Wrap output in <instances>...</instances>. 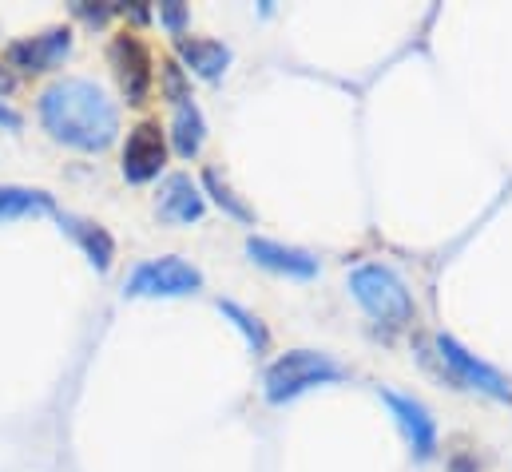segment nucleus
Returning a JSON list of instances; mask_svg holds the SVG:
<instances>
[{
  "mask_svg": "<svg viewBox=\"0 0 512 472\" xmlns=\"http://www.w3.org/2000/svg\"><path fill=\"white\" fill-rule=\"evenodd\" d=\"M36 112L56 143L76 151H108L120 135V112L96 80L64 76L48 84L36 100Z\"/></svg>",
  "mask_w": 512,
  "mask_h": 472,
  "instance_id": "1",
  "label": "nucleus"
},
{
  "mask_svg": "<svg viewBox=\"0 0 512 472\" xmlns=\"http://www.w3.org/2000/svg\"><path fill=\"white\" fill-rule=\"evenodd\" d=\"M350 294L358 298V306L378 322L385 330H405L417 314L401 274L385 262H362L354 274H350Z\"/></svg>",
  "mask_w": 512,
  "mask_h": 472,
  "instance_id": "2",
  "label": "nucleus"
},
{
  "mask_svg": "<svg viewBox=\"0 0 512 472\" xmlns=\"http://www.w3.org/2000/svg\"><path fill=\"white\" fill-rule=\"evenodd\" d=\"M346 369L334 361L330 354H318V350H290V354L274 357L262 373V393L270 405H286L318 385H334L342 381Z\"/></svg>",
  "mask_w": 512,
  "mask_h": 472,
  "instance_id": "3",
  "label": "nucleus"
},
{
  "mask_svg": "<svg viewBox=\"0 0 512 472\" xmlns=\"http://www.w3.org/2000/svg\"><path fill=\"white\" fill-rule=\"evenodd\" d=\"M195 290H203V274L191 262H183L179 254L139 262L124 286L128 298H187Z\"/></svg>",
  "mask_w": 512,
  "mask_h": 472,
  "instance_id": "4",
  "label": "nucleus"
},
{
  "mask_svg": "<svg viewBox=\"0 0 512 472\" xmlns=\"http://www.w3.org/2000/svg\"><path fill=\"white\" fill-rule=\"evenodd\" d=\"M437 357L445 361V369L453 373L457 385L477 389V393H485V397H493V401H512V385L505 381V373L493 369L489 361H481L477 354H469L457 338L437 334Z\"/></svg>",
  "mask_w": 512,
  "mask_h": 472,
  "instance_id": "5",
  "label": "nucleus"
},
{
  "mask_svg": "<svg viewBox=\"0 0 512 472\" xmlns=\"http://www.w3.org/2000/svg\"><path fill=\"white\" fill-rule=\"evenodd\" d=\"M68 56H72V28H44L36 36L12 40L4 48L8 68H20V72H52Z\"/></svg>",
  "mask_w": 512,
  "mask_h": 472,
  "instance_id": "6",
  "label": "nucleus"
},
{
  "mask_svg": "<svg viewBox=\"0 0 512 472\" xmlns=\"http://www.w3.org/2000/svg\"><path fill=\"white\" fill-rule=\"evenodd\" d=\"M382 401L389 405V417L397 421V429H401L409 453H413L417 461H429V457L437 453V421L429 417V409H425L417 397L393 393V389H382Z\"/></svg>",
  "mask_w": 512,
  "mask_h": 472,
  "instance_id": "7",
  "label": "nucleus"
},
{
  "mask_svg": "<svg viewBox=\"0 0 512 472\" xmlns=\"http://www.w3.org/2000/svg\"><path fill=\"white\" fill-rule=\"evenodd\" d=\"M163 159H167V143H163V127L155 123V119H143V123H135L128 135V143H124V179L135 183V187H143V183H151V179H159V171H163Z\"/></svg>",
  "mask_w": 512,
  "mask_h": 472,
  "instance_id": "8",
  "label": "nucleus"
},
{
  "mask_svg": "<svg viewBox=\"0 0 512 472\" xmlns=\"http://www.w3.org/2000/svg\"><path fill=\"white\" fill-rule=\"evenodd\" d=\"M108 60H112V72H116V80H120L128 104H143L147 92H151V80H155V72H151V52L143 48V40L131 36V32L116 36V40L108 44Z\"/></svg>",
  "mask_w": 512,
  "mask_h": 472,
  "instance_id": "9",
  "label": "nucleus"
},
{
  "mask_svg": "<svg viewBox=\"0 0 512 472\" xmlns=\"http://www.w3.org/2000/svg\"><path fill=\"white\" fill-rule=\"evenodd\" d=\"M203 211H207V199H203V187H199L191 175L175 171V175L163 179L159 199H155V215H159L163 223H171V227H191V223L203 219Z\"/></svg>",
  "mask_w": 512,
  "mask_h": 472,
  "instance_id": "10",
  "label": "nucleus"
},
{
  "mask_svg": "<svg viewBox=\"0 0 512 472\" xmlns=\"http://www.w3.org/2000/svg\"><path fill=\"white\" fill-rule=\"evenodd\" d=\"M247 254L251 262L274 270V274H286V278H318V258L302 246H286V242H274V238H247Z\"/></svg>",
  "mask_w": 512,
  "mask_h": 472,
  "instance_id": "11",
  "label": "nucleus"
},
{
  "mask_svg": "<svg viewBox=\"0 0 512 472\" xmlns=\"http://www.w3.org/2000/svg\"><path fill=\"white\" fill-rule=\"evenodd\" d=\"M179 60L187 64V72H195L199 80H219L231 68V48L207 36H179Z\"/></svg>",
  "mask_w": 512,
  "mask_h": 472,
  "instance_id": "12",
  "label": "nucleus"
},
{
  "mask_svg": "<svg viewBox=\"0 0 512 472\" xmlns=\"http://www.w3.org/2000/svg\"><path fill=\"white\" fill-rule=\"evenodd\" d=\"M56 223L68 231V235L80 242V250L88 254V262L100 270V274H108L112 270V258H116V242L112 235L100 227V223H92V219H80V215H68V211H56Z\"/></svg>",
  "mask_w": 512,
  "mask_h": 472,
  "instance_id": "13",
  "label": "nucleus"
},
{
  "mask_svg": "<svg viewBox=\"0 0 512 472\" xmlns=\"http://www.w3.org/2000/svg\"><path fill=\"white\" fill-rule=\"evenodd\" d=\"M32 215H56L52 195H48V191H36V187H12V183H0V223L32 219Z\"/></svg>",
  "mask_w": 512,
  "mask_h": 472,
  "instance_id": "14",
  "label": "nucleus"
},
{
  "mask_svg": "<svg viewBox=\"0 0 512 472\" xmlns=\"http://www.w3.org/2000/svg\"><path fill=\"white\" fill-rule=\"evenodd\" d=\"M203 139H207V119L195 108V100L187 104H175V116H171V143L183 159L199 155L203 151Z\"/></svg>",
  "mask_w": 512,
  "mask_h": 472,
  "instance_id": "15",
  "label": "nucleus"
},
{
  "mask_svg": "<svg viewBox=\"0 0 512 472\" xmlns=\"http://www.w3.org/2000/svg\"><path fill=\"white\" fill-rule=\"evenodd\" d=\"M203 191L223 207V215H231V219H239V223H255V211H251V207L231 191V183H227L215 167H207V171H203Z\"/></svg>",
  "mask_w": 512,
  "mask_h": 472,
  "instance_id": "16",
  "label": "nucleus"
},
{
  "mask_svg": "<svg viewBox=\"0 0 512 472\" xmlns=\"http://www.w3.org/2000/svg\"><path fill=\"white\" fill-rule=\"evenodd\" d=\"M219 314L235 322V330L247 338V346H251L255 354H266V346H270V334H266V326L258 322L251 310H243L239 302H219Z\"/></svg>",
  "mask_w": 512,
  "mask_h": 472,
  "instance_id": "17",
  "label": "nucleus"
},
{
  "mask_svg": "<svg viewBox=\"0 0 512 472\" xmlns=\"http://www.w3.org/2000/svg\"><path fill=\"white\" fill-rule=\"evenodd\" d=\"M163 96L171 100V108H175V104L195 100V96H191V88H187V76H183V68H179L175 60H167V64H163Z\"/></svg>",
  "mask_w": 512,
  "mask_h": 472,
  "instance_id": "18",
  "label": "nucleus"
},
{
  "mask_svg": "<svg viewBox=\"0 0 512 472\" xmlns=\"http://www.w3.org/2000/svg\"><path fill=\"white\" fill-rule=\"evenodd\" d=\"M187 4H179V0H167V4H159V24L171 32V36H183V28H187Z\"/></svg>",
  "mask_w": 512,
  "mask_h": 472,
  "instance_id": "19",
  "label": "nucleus"
},
{
  "mask_svg": "<svg viewBox=\"0 0 512 472\" xmlns=\"http://www.w3.org/2000/svg\"><path fill=\"white\" fill-rule=\"evenodd\" d=\"M20 123H24V119L16 116V112H12V108L0 100V127H8V131H20Z\"/></svg>",
  "mask_w": 512,
  "mask_h": 472,
  "instance_id": "20",
  "label": "nucleus"
},
{
  "mask_svg": "<svg viewBox=\"0 0 512 472\" xmlns=\"http://www.w3.org/2000/svg\"><path fill=\"white\" fill-rule=\"evenodd\" d=\"M12 92V76H8V68H0V96H8Z\"/></svg>",
  "mask_w": 512,
  "mask_h": 472,
  "instance_id": "21",
  "label": "nucleus"
}]
</instances>
